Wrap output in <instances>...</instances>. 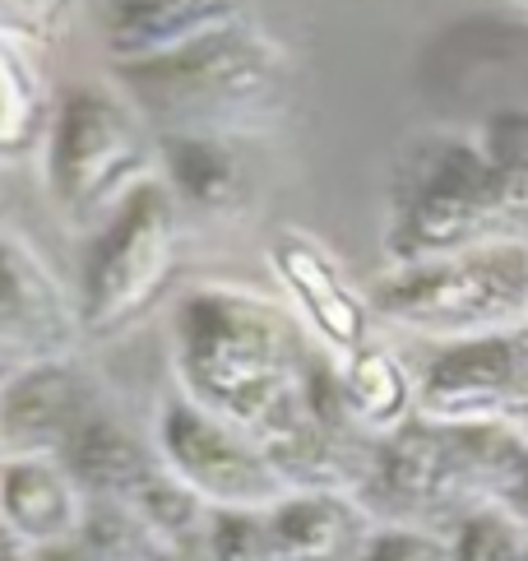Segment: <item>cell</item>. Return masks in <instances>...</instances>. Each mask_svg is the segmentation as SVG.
<instances>
[{"label":"cell","instance_id":"52a82bcc","mask_svg":"<svg viewBox=\"0 0 528 561\" xmlns=\"http://www.w3.org/2000/svg\"><path fill=\"white\" fill-rule=\"evenodd\" d=\"M181 274V205L162 182L139 186L93 232L79 270V325L89 339H120L168 302Z\"/></svg>","mask_w":528,"mask_h":561},{"label":"cell","instance_id":"6da1fadb","mask_svg":"<svg viewBox=\"0 0 528 561\" xmlns=\"http://www.w3.org/2000/svg\"><path fill=\"white\" fill-rule=\"evenodd\" d=\"M181 394L260 436L297 399L307 348L288 316L241 288H195L172 316Z\"/></svg>","mask_w":528,"mask_h":561},{"label":"cell","instance_id":"f1b7e54d","mask_svg":"<svg viewBox=\"0 0 528 561\" xmlns=\"http://www.w3.org/2000/svg\"><path fill=\"white\" fill-rule=\"evenodd\" d=\"M0 561H33V548L0 519Z\"/></svg>","mask_w":528,"mask_h":561},{"label":"cell","instance_id":"9c48e42d","mask_svg":"<svg viewBox=\"0 0 528 561\" xmlns=\"http://www.w3.org/2000/svg\"><path fill=\"white\" fill-rule=\"evenodd\" d=\"M417 417L528 436V325L436 348L417 376Z\"/></svg>","mask_w":528,"mask_h":561},{"label":"cell","instance_id":"d6986e66","mask_svg":"<svg viewBox=\"0 0 528 561\" xmlns=\"http://www.w3.org/2000/svg\"><path fill=\"white\" fill-rule=\"evenodd\" d=\"M51 122L56 107L28 47L0 37V163H19L37 145H47Z\"/></svg>","mask_w":528,"mask_h":561},{"label":"cell","instance_id":"5b68a950","mask_svg":"<svg viewBox=\"0 0 528 561\" xmlns=\"http://www.w3.org/2000/svg\"><path fill=\"white\" fill-rule=\"evenodd\" d=\"M371 311L440 348L519 330L528 325V242L505 237L432 265L390 270L371 288Z\"/></svg>","mask_w":528,"mask_h":561},{"label":"cell","instance_id":"7402d4cb","mask_svg":"<svg viewBox=\"0 0 528 561\" xmlns=\"http://www.w3.org/2000/svg\"><path fill=\"white\" fill-rule=\"evenodd\" d=\"M445 538H450V561H524L528 557V529L501 506H482L473 515H463Z\"/></svg>","mask_w":528,"mask_h":561},{"label":"cell","instance_id":"9a60e30c","mask_svg":"<svg viewBox=\"0 0 528 561\" xmlns=\"http://www.w3.org/2000/svg\"><path fill=\"white\" fill-rule=\"evenodd\" d=\"M56 459L66 465L84 501H116V506H135L139 492L162 473L158 446L139 440V432H130L107 409L89 417Z\"/></svg>","mask_w":528,"mask_h":561},{"label":"cell","instance_id":"2e32d148","mask_svg":"<svg viewBox=\"0 0 528 561\" xmlns=\"http://www.w3.org/2000/svg\"><path fill=\"white\" fill-rule=\"evenodd\" d=\"M158 182L195 214L222 218L251 205V168L222 135H158Z\"/></svg>","mask_w":528,"mask_h":561},{"label":"cell","instance_id":"4dcf8cb0","mask_svg":"<svg viewBox=\"0 0 528 561\" xmlns=\"http://www.w3.org/2000/svg\"><path fill=\"white\" fill-rule=\"evenodd\" d=\"M515 5H519V10H524V14H528V0H515Z\"/></svg>","mask_w":528,"mask_h":561},{"label":"cell","instance_id":"d6a6232c","mask_svg":"<svg viewBox=\"0 0 528 561\" xmlns=\"http://www.w3.org/2000/svg\"><path fill=\"white\" fill-rule=\"evenodd\" d=\"M524 561H528V557H524Z\"/></svg>","mask_w":528,"mask_h":561},{"label":"cell","instance_id":"4316f807","mask_svg":"<svg viewBox=\"0 0 528 561\" xmlns=\"http://www.w3.org/2000/svg\"><path fill=\"white\" fill-rule=\"evenodd\" d=\"M33 561H93V557L84 552V543H79V538H66V543L37 548V552H33Z\"/></svg>","mask_w":528,"mask_h":561},{"label":"cell","instance_id":"484cf974","mask_svg":"<svg viewBox=\"0 0 528 561\" xmlns=\"http://www.w3.org/2000/svg\"><path fill=\"white\" fill-rule=\"evenodd\" d=\"M496 506H501V511H510V515L519 519V525L528 529V455H524V465H519V473L510 478V488H505V492H501V501H496Z\"/></svg>","mask_w":528,"mask_h":561},{"label":"cell","instance_id":"ac0fdd59","mask_svg":"<svg viewBox=\"0 0 528 561\" xmlns=\"http://www.w3.org/2000/svg\"><path fill=\"white\" fill-rule=\"evenodd\" d=\"M338 386L343 404H348L353 423L361 436H394L399 427H409L417 417V376L409 371L399 353L367 344L361 353L338 363Z\"/></svg>","mask_w":528,"mask_h":561},{"label":"cell","instance_id":"ffe728a7","mask_svg":"<svg viewBox=\"0 0 528 561\" xmlns=\"http://www.w3.org/2000/svg\"><path fill=\"white\" fill-rule=\"evenodd\" d=\"M74 538L93 561H158L162 552L145 519L130 506H116V501H89Z\"/></svg>","mask_w":528,"mask_h":561},{"label":"cell","instance_id":"7a4b0ae2","mask_svg":"<svg viewBox=\"0 0 528 561\" xmlns=\"http://www.w3.org/2000/svg\"><path fill=\"white\" fill-rule=\"evenodd\" d=\"M528 455L510 427H445L413 417L394 436L371 440L353 496L376 525L450 534L463 515L496 506Z\"/></svg>","mask_w":528,"mask_h":561},{"label":"cell","instance_id":"44dd1931","mask_svg":"<svg viewBox=\"0 0 528 561\" xmlns=\"http://www.w3.org/2000/svg\"><path fill=\"white\" fill-rule=\"evenodd\" d=\"M478 145L492 158V168L505 186V199L515 209V224H528V107L492 112L478 126Z\"/></svg>","mask_w":528,"mask_h":561},{"label":"cell","instance_id":"1f68e13d","mask_svg":"<svg viewBox=\"0 0 528 561\" xmlns=\"http://www.w3.org/2000/svg\"><path fill=\"white\" fill-rule=\"evenodd\" d=\"M0 465H5V446H0Z\"/></svg>","mask_w":528,"mask_h":561},{"label":"cell","instance_id":"e0dca14e","mask_svg":"<svg viewBox=\"0 0 528 561\" xmlns=\"http://www.w3.org/2000/svg\"><path fill=\"white\" fill-rule=\"evenodd\" d=\"M278 561H357L376 519L353 492H292L264 511Z\"/></svg>","mask_w":528,"mask_h":561},{"label":"cell","instance_id":"83f0119b","mask_svg":"<svg viewBox=\"0 0 528 561\" xmlns=\"http://www.w3.org/2000/svg\"><path fill=\"white\" fill-rule=\"evenodd\" d=\"M158 561H209V543H205V538H186V543L162 548Z\"/></svg>","mask_w":528,"mask_h":561},{"label":"cell","instance_id":"cb8c5ba5","mask_svg":"<svg viewBox=\"0 0 528 561\" xmlns=\"http://www.w3.org/2000/svg\"><path fill=\"white\" fill-rule=\"evenodd\" d=\"M205 543L209 561H278L264 511H214Z\"/></svg>","mask_w":528,"mask_h":561},{"label":"cell","instance_id":"277c9868","mask_svg":"<svg viewBox=\"0 0 528 561\" xmlns=\"http://www.w3.org/2000/svg\"><path fill=\"white\" fill-rule=\"evenodd\" d=\"M515 232V209L478 135H422L399 153L380 237L394 270L432 265Z\"/></svg>","mask_w":528,"mask_h":561},{"label":"cell","instance_id":"5bb4252c","mask_svg":"<svg viewBox=\"0 0 528 561\" xmlns=\"http://www.w3.org/2000/svg\"><path fill=\"white\" fill-rule=\"evenodd\" d=\"M84 506V492L74 488V478L56 455H5V465H0V519L33 552L74 538Z\"/></svg>","mask_w":528,"mask_h":561},{"label":"cell","instance_id":"7c38bea8","mask_svg":"<svg viewBox=\"0 0 528 561\" xmlns=\"http://www.w3.org/2000/svg\"><path fill=\"white\" fill-rule=\"evenodd\" d=\"M84 334L79 302H70L51 265L28 242L0 228V339L33 357H66Z\"/></svg>","mask_w":528,"mask_h":561},{"label":"cell","instance_id":"f546056e","mask_svg":"<svg viewBox=\"0 0 528 561\" xmlns=\"http://www.w3.org/2000/svg\"><path fill=\"white\" fill-rule=\"evenodd\" d=\"M24 363H28V357H24V353H14L5 339H0V386H5V380H10L19 367H24Z\"/></svg>","mask_w":528,"mask_h":561},{"label":"cell","instance_id":"d4e9b609","mask_svg":"<svg viewBox=\"0 0 528 561\" xmlns=\"http://www.w3.org/2000/svg\"><path fill=\"white\" fill-rule=\"evenodd\" d=\"M357 561H450V538L432 529H403V525H376Z\"/></svg>","mask_w":528,"mask_h":561},{"label":"cell","instance_id":"8fae6325","mask_svg":"<svg viewBox=\"0 0 528 561\" xmlns=\"http://www.w3.org/2000/svg\"><path fill=\"white\" fill-rule=\"evenodd\" d=\"M269 270L283 293L297 302V311L307 316V325L315 330L330 357L343 363V357L371 344V297L353 288L348 270L315 237H307L301 228H283L269 242Z\"/></svg>","mask_w":528,"mask_h":561},{"label":"cell","instance_id":"3957f363","mask_svg":"<svg viewBox=\"0 0 528 561\" xmlns=\"http://www.w3.org/2000/svg\"><path fill=\"white\" fill-rule=\"evenodd\" d=\"M116 79L153 135L241 139L274 126L292 103L288 61L251 24L214 33L145 66H120Z\"/></svg>","mask_w":528,"mask_h":561},{"label":"cell","instance_id":"30bf717a","mask_svg":"<svg viewBox=\"0 0 528 561\" xmlns=\"http://www.w3.org/2000/svg\"><path fill=\"white\" fill-rule=\"evenodd\" d=\"M97 413L103 394L74 353L33 357L0 386V446L5 455H60Z\"/></svg>","mask_w":528,"mask_h":561},{"label":"cell","instance_id":"4fadbf2b","mask_svg":"<svg viewBox=\"0 0 528 561\" xmlns=\"http://www.w3.org/2000/svg\"><path fill=\"white\" fill-rule=\"evenodd\" d=\"M246 24L241 0H97V37L112 66H145Z\"/></svg>","mask_w":528,"mask_h":561},{"label":"cell","instance_id":"ba28073f","mask_svg":"<svg viewBox=\"0 0 528 561\" xmlns=\"http://www.w3.org/2000/svg\"><path fill=\"white\" fill-rule=\"evenodd\" d=\"M153 446L209 511H274L283 496H292L246 427L199 409L181 390L162 399Z\"/></svg>","mask_w":528,"mask_h":561},{"label":"cell","instance_id":"8992f818","mask_svg":"<svg viewBox=\"0 0 528 561\" xmlns=\"http://www.w3.org/2000/svg\"><path fill=\"white\" fill-rule=\"evenodd\" d=\"M43 149L56 209L93 232L139 186L158 182V135L130 98L112 89L84 84L66 93Z\"/></svg>","mask_w":528,"mask_h":561},{"label":"cell","instance_id":"603a6c76","mask_svg":"<svg viewBox=\"0 0 528 561\" xmlns=\"http://www.w3.org/2000/svg\"><path fill=\"white\" fill-rule=\"evenodd\" d=\"M79 0H0V37L19 47H56L74 24Z\"/></svg>","mask_w":528,"mask_h":561}]
</instances>
